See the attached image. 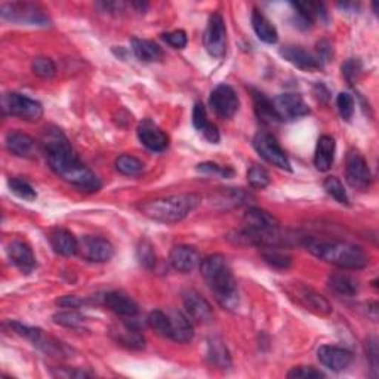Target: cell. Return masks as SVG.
I'll list each match as a JSON object with an SVG mask.
<instances>
[{
  "mask_svg": "<svg viewBox=\"0 0 379 379\" xmlns=\"http://www.w3.org/2000/svg\"><path fill=\"white\" fill-rule=\"evenodd\" d=\"M252 27L256 33L258 39L264 43L274 45L279 40V33L275 30V27L271 24V21L267 16L258 9H253L252 12Z\"/></svg>",
  "mask_w": 379,
  "mask_h": 379,
  "instance_id": "4316f807",
  "label": "cell"
},
{
  "mask_svg": "<svg viewBox=\"0 0 379 379\" xmlns=\"http://www.w3.org/2000/svg\"><path fill=\"white\" fill-rule=\"evenodd\" d=\"M2 106L6 114L26 120V122H36L43 116V106L39 101L16 92L5 94L2 98Z\"/></svg>",
  "mask_w": 379,
  "mask_h": 379,
  "instance_id": "5b68a950",
  "label": "cell"
},
{
  "mask_svg": "<svg viewBox=\"0 0 379 379\" xmlns=\"http://www.w3.org/2000/svg\"><path fill=\"white\" fill-rule=\"evenodd\" d=\"M208 358L214 366L218 369H230L231 368V357L230 353L219 338H211L208 341Z\"/></svg>",
  "mask_w": 379,
  "mask_h": 379,
  "instance_id": "f546056e",
  "label": "cell"
},
{
  "mask_svg": "<svg viewBox=\"0 0 379 379\" xmlns=\"http://www.w3.org/2000/svg\"><path fill=\"white\" fill-rule=\"evenodd\" d=\"M77 253L89 263H109L114 256V246L107 238L84 236L79 240Z\"/></svg>",
  "mask_w": 379,
  "mask_h": 379,
  "instance_id": "8fae6325",
  "label": "cell"
},
{
  "mask_svg": "<svg viewBox=\"0 0 379 379\" xmlns=\"http://www.w3.org/2000/svg\"><path fill=\"white\" fill-rule=\"evenodd\" d=\"M287 294L294 298L300 305L305 309L319 314V316H329L332 313V305L324 297L317 294L312 287H307L304 285L295 283L287 289Z\"/></svg>",
  "mask_w": 379,
  "mask_h": 379,
  "instance_id": "30bf717a",
  "label": "cell"
},
{
  "mask_svg": "<svg viewBox=\"0 0 379 379\" xmlns=\"http://www.w3.org/2000/svg\"><path fill=\"white\" fill-rule=\"evenodd\" d=\"M111 335L116 339V342H119L120 346H123L129 350H143L145 347L144 335L132 324L122 323L116 326L111 331Z\"/></svg>",
  "mask_w": 379,
  "mask_h": 379,
  "instance_id": "7402d4cb",
  "label": "cell"
},
{
  "mask_svg": "<svg viewBox=\"0 0 379 379\" xmlns=\"http://www.w3.org/2000/svg\"><path fill=\"white\" fill-rule=\"evenodd\" d=\"M170 323H172V332H170V339L180 342V344H187L193 339L194 331H193V323L190 322L187 316H184L180 312H174L169 314Z\"/></svg>",
  "mask_w": 379,
  "mask_h": 379,
  "instance_id": "83f0119b",
  "label": "cell"
},
{
  "mask_svg": "<svg viewBox=\"0 0 379 379\" xmlns=\"http://www.w3.org/2000/svg\"><path fill=\"white\" fill-rule=\"evenodd\" d=\"M116 169L122 175L126 177H138L144 172V163L129 154H122L116 159Z\"/></svg>",
  "mask_w": 379,
  "mask_h": 379,
  "instance_id": "d6a6232c",
  "label": "cell"
},
{
  "mask_svg": "<svg viewBox=\"0 0 379 379\" xmlns=\"http://www.w3.org/2000/svg\"><path fill=\"white\" fill-rule=\"evenodd\" d=\"M202 133H203V136L206 138V140H208L209 143H212V144H218L219 143V131H218V128L215 126V125H212V123H208V125H206L204 128H203V131H202Z\"/></svg>",
  "mask_w": 379,
  "mask_h": 379,
  "instance_id": "f907efd6",
  "label": "cell"
},
{
  "mask_svg": "<svg viewBox=\"0 0 379 379\" xmlns=\"http://www.w3.org/2000/svg\"><path fill=\"white\" fill-rule=\"evenodd\" d=\"M323 187L326 190V193L331 194L338 203H341V204H348L350 200H348L346 188H344L342 182L336 177L326 178L324 182H323Z\"/></svg>",
  "mask_w": 379,
  "mask_h": 379,
  "instance_id": "74e56055",
  "label": "cell"
},
{
  "mask_svg": "<svg viewBox=\"0 0 379 379\" xmlns=\"http://www.w3.org/2000/svg\"><path fill=\"white\" fill-rule=\"evenodd\" d=\"M202 203L199 194H177L165 199H156L141 204V212L158 222L177 224L192 214Z\"/></svg>",
  "mask_w": 379,
  "mask_h": 379,
  "instance_id": "277c9868",
  "label": "cell"
},
{
  "mask_svg": "<svg viewBox=\"0 0 379 379\" xmlns=\"http://www.w3.org/2000/svg\"><path fill=\"white\" fill-rule=\"evenodd\" d=\"M197 172H200V174H204V175H219V177H224L227 178L230 175H233V170L229 169V167H222L216 163H202L197 166Z\"/></svg>",
  "mask_w": 379,
  "mask_h": 379,
  "instance_id": "f6af8a7d",
  "label": "cell"
},
{
  "mask_svg": "<svg viewBox=\"0 0 379 379\" xmlns=\"http://www.w3.org/2000/svg\"><path fill=\"white\" fill-rule=\"evenodd\" d=\"M317 357L323 366L335 372H341L344 369H347L353 361L351 351L341 348V347H334V346L320 347L317 351Z\"/></svg>",
  "mask_w": 379,
  "mask_h": 379,
  "instance_id": "e0dca14e",
  "label": "cell"
},
{
  "mask_svg": "<svg viewBox=\"0 0 379 379\" xmlns=\"http://www.w3.org/2000/svg\"><path fill=\"white\" fill-rule=\"evenodd\" d=\"M346 175L348 184L358 190V192H366L372 184V174L368 166L366 159L358 150L351 148L347 154L346 160Z\"/></svg>",
  "mask_w": 379,
  "mask_h": 379,
  "instance_id": "9c48e42d",
  "label": "cell"
},
{
  "mask_svg": "<svg viewBox=\"0 0 379 379\" xmlns=\"http://www.w3.org/2000/svg\"><path fill=\"white\" fill-rule=\"evenodd\" d=\"M33 73L42 79H53L57 75L55 62L48 57H38L33 61Z\"/></svg>",
  "mask_w": 379,
  "mask_h": 379,
  "instance_id": "8d00e7d4",
  "label": "cell"
},
{
  "mask_svg": "<svg viewBox=\"0 0 379 379\" xmlns=\"http://www.w3.org/2000/svg\"><path fill=\"white\" fill-rule=\"evenodd\" d=\"M8 185L11 188V192L16 196L20 197L23 200H27V202H33L36 200L38 194L36 192H34V188L24 180H20V178H9L8 181Z\"/></svg>",
  "mask_w": 379,
  "mask_h": 379,
  "instance_id": "d590c367",
  "label": "cell"
},
{
  "mask_svg": "<svg viewBox=\"0 0 379 379\" xmlns=\"http://www.w3.org/2000/svg\"><path fill=\"white\" fill-rule=\"evenodd\" d=\"M273 109L279 122L282 120H297L309 114V109L302 97L295 94H283L271 99Z\"/></svg>",
  "mask_w": 379,
  "mask_h": 379,
  "instance_id": "7c38bea8",
  "label": "cell"
},
{
  "mask_svg": "<svg viewBox=\"0 0 379 379\" xmlns=\"http://www.w3.org/2000/svg\"><path fill=\"white\" fill-rule=\"evenodd\" d=\"M209 122H208V117H206L204 106L200 104V102H197V104L194 106V110H193V125L199 132H202L203 128Z\"/></svg>",
  "mask_w": 379,
  "mask_h": 379,
  "instance_id": "7dc6e473",
  "label": "cell"
},
{
  "mask_svg": "<svg viewBox=\"0 0 379 379\" xmlns=\"http://www.w3.org/2000/svg\"><path fill=\"white\" fill-rule=\"evenodd\" d=\"M49 242L53 249L62 256L76 255L79 251V240L65 229H55L50 231Z\"/></svg>",
  "mask_w": 379,
  "mask_h": 379,
  "instance_id": "603a6c76",
  "label": "cell"
},
{
  "mask_svg": "<svg viewBox=\"0 0 379 379\" xmlns=\"http://www.w3.org/2000/svg\"><path fill=\"white\" fill-rule=\"evenodd\" d=\"M203 279L215 294L216 301L227 309H236L238 305L237 283L226 256L215 253L200 263Z\"/></svg>",
  "mask_w": 379,
  "mask_h": 379,
  "instance_id": "7a4b0ae2",
  "label": "cell"
},
{
  "mask_svg": "<svg viewBox=\"0 0 379 379\" xmlns=\"http://www.w3.org/2000/svg\"><path fill=\"white\" fill-rule=\"evenodd\" d=\"M287 378H290V379H317V378H324V375L320 370L314 369L313 366H298L287 373Z\"/></svg>",
  "mask_w": 379,
  "mask_h": 379,
  "instance_id": "ee69618b",
  "label": "cell"
},
{
  "mask_svg": "<svg viewBox=\"0 0 379 379\" xmlns=\"http://www.w3.org/2000/svg\"><path fill=\"white\" fill-rule=\"evenodd\" d=\"M42 147L54 174L86 193H97L101 188L99 178L77 158L68 138L55 128L45 131Z\"/></svg>",
  "mask_w": 379,
  "mask_h": 379,
  "instance_id": "6da1fadb",
  "label": "cell"
},
{
  "mask_svg": "<svg viewBox=\"0 0 379 379\" xmlns=\"http://www.w3.org/2000/svg\"><path fill=\"white\" fill-rule=\"evenodd\" d=\"M136 255L141 265L145 268H153L154 264H156V253H154V248L148 240H141L140 245H138Z\"/></svg>",
  "mask_w": 379,
  "mask_h": 379,
  "instance_id": "60d3db41",
  "label": "cell"
},
{
  "mask_svg": "<svg viewBox=\"0 0 379 379\" xmlns=\"http://www.w3.org/2000/svg\"><path fill=\"white\" fill-rule=\"evenodd\" d=\"M102 304H104L110 312L125 317H133L140 312L138 304L128 295L122 294V292H109V294L102 297Z\"/></svg>",
  "mask_w": 379,
  "mask_h": 379,
  "instance_id": "ffe728a7",
  "label": "cell"
},
{
  "mask_svg": "<svg viewBox=\"0 0 379 379\" xmlns=\"http://www.w3.org/2000/svg\"><path fill=\"white\" fill-rule=\"evenodd\" d=\"M305 248L322 261L334 264L346 270H361L368 267V253L351 243L346 242H319V240H307Z\"/></svg>",
  "mask_w": 379,
  "mask_h": 379,
  "instance_id": "3957f363",
  "label": "cell"
},
{
  "mask_svg": "<svg viewBox=\"0 0 379 379\" xmlns=\"http://www.w3.org/2000/svg\"><path fill=\"white\" fill-rule=\"evenodd\" d=\"M211 107L221 119H231L238 110V97L230 84H218L211 94Z\"/></svg>",
  "mask_w": 379,
  "mask_h": 379,
  "instance_id": "5bb4252c",
  "label": "cell"
},
{
  "mask_svg": "<svg viewBox=\"0 0 379 379\" xmlns=\"http://www.w3.org/2000/svg\"><path fill=\"white\" fill-rule=\"evenodd\" d=\"M57 304L60 307H64V308H79L82 305L86 304L84 300L79 298V297H75V295H67V297H62L57 301Z\"/></svg>",
  "mask_w": 379,
  "mask_h": 379,
  "instance_id": "c3c4849f",
  "label": "cell"
},
{
  "mask_svg": "<svg viewBox=\"0 0 379 379\" xmlns=\"http://www.w3.org/2000/svg\"><path fill=\"white\" fill-rule=\"evenodd\" d=\"M335 150L336 144L332 136L323 135L319 138L314 154V166L317 167V170L327 172L332 167L335 160Z\"/></svg>",
  "mask_w": 379,
  "mask_h": 379,
  "instance_id": "d4e9b609",
  "label": "cell"
},
{
  "mask_svg": "<svg viewBox=\"0 0 379 379\" xmlns=\"http://www.w3.org/2000/svg\"><path fill=\"white\" fill-rule=\"evenodd\" d=\"M8 150L18 158H33L36 153V141L27 133L12 131L6 135Z\"/></svg>",
  "mask_w": 379,
  "mask_h": 379,
  "instance_id": "cb8c5ba5",
  "label": "cell"
},
{
  "mask_svg": "<svg viewBox=\"0 0 379 379\" xmlns=\"http://www.w3.org/2000/svg\"><path fill=\"white\" fill-rule=\"evenodd\" d=\"M366 353H368V358L370 360V363H372V368L376 370L378 369V344H376L375 338L368 341Z\"/></svg>",
  "mask_w": 379,
  "mask_h": 379,
  "instance_id": "681fc988",
  "label": "cell"
},
{
  "mask_svg": "<svg viewBox=\"0 0 379 379\" xmlns=\"http://www.w3.org/2000/svg\"><path fill=\"white\" fill-rule=\"evenodd\" d=\"M6 252L11 263L21 273L28 274L36 267V256H34L30 245L23 240H13L8 245Z\"/></svg>",
  "mask_w": 379,
  "mask_h": 379,
  "instance_id": "d6986e66",
  "label": "cell"
},
{
  "mask_svg": "<svg viewBox=\"0 0 379 379\" xmlns=\"http://www.w3.org/2000/svg\"><path fill=\"white\" fill-rule=\"evenodd\" d=\"M294 8L298 11V23L304 24V28H308L314 21H327V11L323 4L319 2H297Z\"/></svg>",
  "mask_w": 379,
  "mask_h": 379,
  "instance_id": "484cf974",
  "label": "cell"
},
{
  "mask_svg": "<svg viewBox=\"0 0 379 379\" xmlns=\"http://www.w3.org/2000/svg\"><path fill=\"white\" fill-rule=\"evenodd\" d=\"M147 322H148V324H150L151 329H153L154 332H156L158 335L170 339L172 323H170V317H169V314L160 312V309H154V312L150 313Z\"/></svg>",
  "mask_w": 379,
  "mask_h": 379,
  "instance_id": "e575fe53",
  "label": "cell"
},
{
  "mask_svg": "<svg viewBox=\"0 0 379 379\" xmlns=\"http://www.w3.org/2000/svg\"><path fill=\"white\" fill-rule=\"evenodd\" d=\"M182 302L187 312V317L199 324L211 323L214 319L212 305L206 301L197 290L187 289L182 294Z\"/></svg>",
  "mask_w": 379,
  "mask_h": 379,
  "instance_id": "4fadbf2b",
  "label": "cell"
},
{
  "mask_svg": "<svg viewBox=\"0 0 379 379\" xmlns=\"http://www.w3.org/2000/svg\"><path fill=\"white\" fill-rule=\"evenodd\" d=\"M280 55L289 61L292 65H295L304 72H317L322 68L323 62L319 60V57L308 53L301 46L295 45H286L280 49Z\"/></svg>",
  "mask_w": 379,
  "mask_h": 379,
  "instance_id": "9a60e30c",
  "label": "cell"
},
{
  "mask_svg": "<svg viewBox=\"0 0 379 379\" xmlns=\"http://www.w3.org/2000/svg\"><path fill=\"white\" fill-rule=\"evenodd\" d=\"M203 43L208 54L214 58H222L227 53V28L219 13L209 16L208 27H206Z\"/></svg>",
  "mask_w": 379,
  "mask_h": 379,
  "instance_id": "ba28073f",
  "label": "cell"
},
{
  "mask_svg": "<svg viewBox=\"0 0 379 379\" xmlns=\"http://www.w3.org/2000/svg\"><path fill=\"white\" fill-rule=\"evenodd\" d=\"M246 229L255 231H273L280 229V222L270 212L260 208H249L245 214Z\"/></svg>",
  "mask_w": 379,
  "mask_h": 379,
  "instance_id": "44dd1931",
  "label": "cell"
},
{
  "mask_svg": "<svg viewBox=\"0 0 379 379\" xmlns=\"http://www.w3.org/2000/svg\"><path fill=\"white\" fill-rule=\"evenodd\" d=\"M253 148L260 156L271 163L273 166H278L279 169L292 172V165L289 158L286 156L285 150L280 147L278 140L265 131L258 132L253 138Z\"/></svg>",
  "mask_w": 379,
  "mask_h": 379,
  "instance_id": "52a82bcc",
  "label": "cell"
},
{
  "mask_svg": "<svg viewBox=\"0 0 379 379\" xmlns=\"http://www.w3.org/2000/svg\"><path fill=\"white\" fill-rule=\"evenodd\" d=\"M336 107L341 117L350 122L354 114V98L347 92H341L336 98Z\"/></svg>",
  "mask_w": 379,
  "mask_h": 379,
  "instance_id": "7bdbcfd3",
  "label": "cell"
},
{
  "mask_svg": "<svg viewBox=\"0 0 379 379\" xmlns=\"http://www.w3.org/2000/svg\"><path fill=\"white\" fill-rule=\"evenodd\" d=\"M54 322L57 324H61L64 327H72V329H77V327L83 326L84 317L72 309V312H64V313H57L54 316Z\"/></svg>",
  "mask_w": 379,
  "mask_h": 379,
  "instance_id": "b9f144b4",
  "label": "cell"
},
{
  "mask_svg": "<svg viewBox=\"0 0 379 379\" xmlns=\"http://www.w3.org/2000/svg\"><path fill=\"white\" fill-rule=\"evenodd\" d=\"M248 182L251 184L252 188L263 190V188L270 185V174L263 166L253 165L248 170Z\"/></svg>",
  "mask_w": 379,
  "mask_h": 379,
  "instance_id": "f35d334b",
  "label": "cell"
},
{
  "mask_svg": "<svg viewBox=\"0 0 379 379\" xmlns=\"http://www.w3.org/2000/svg\"><path fill=\"white\" fill-rule=\"evenodd\" d=\"M138 138L141 144L151 151H165L169 145V136L148 119L138 126Z\"/></svg>",
  "mask_w": 379,
  "mask_h": 379,
  "instance_id": "2e32d148",
  "label": "cell"
},
{
  "mask_svg": "<svg viewBox=\"0 0 379 379\" xmlns=\"http://www.w3.org/2000/svg\"><path fill=\"white\" fill-rule=\"evenodd\" d=\"M163 40L175 49H184L187 46V34L182 30H175L163 34Z\"/></svg>",
  "mask_w": 379,
  "mask_h": 379,
  "instance_id": "bcb514c9",
  "label": "cell"
},
{
  "mask_svg": "<svg viewBox=\"0 0 379 379\" xmlns=\"http://www.w3.org/2000/svg\"><path fill=\"white\" fill-rule=\"evenodd\" d=\"M0 16H2V20L11 23H24L31 26L49 24V18L43 13V11L33 4H4L0 6Z\"/></svg>",
  "mask_w": 379,
  "mask_h": 379,
  "instance_id": "8992f818",
  "label": "cell"
},
{
  "mask_svg": "<svg viewBox=\"0 0 379 379\" xmlns=\"http://www.w3.org/2000/svg\"><path fill=\"white\" fill-rule=\"evenodd\" d=\"M361 73H363V64L358 58H350L348 61L344 62L342 65V76L350 84H354L358 82Z\"/></svg>",
  "mask_w": 379,
  "mask_h": 379,
  "instance_id": "ab89813d",
  "label": "cell"
},
{
  "mask_svg": "<svg viewBox=\"0 0 379 379\" xmlns=\"http://www.w3.org/2000/svg\"><path fill=\"white\" fill-rule=\"evenodd\" d=\"M263 249V258L267 264L275 268H287L292 264L290 255L280 246H267Z\"/></svg>",
  "mask_w": 379,
  "mask_h": 379,
  "instance_id": "836d02e7",
  "label": "cell"
},
{
  "mask_svg": "<svg viewBox=\"0 0 379 379\" xmlns=\"http://www.w3.org/2000/svg\"><path fill=\"white\" fill-rule=\"evenodd\" d=\"M169 263L177 271L190 273L200 265L202 258L196 248L188 245H180L170 251Z\"/></svg>",
  "mask_w": 379,
  "mask_h": 379,
  "instance_id": "ac0fdd59",
  "label": "cell"
},
{
  "mask_svg": "<svg viewBox=\"0 0 379 379\" xmlns=\"http://www.w3.org/2000/svg\"><path fill=\"white\" fill-rule=\"evenodd\" d=\"M329 287L341 297H354L358 292L357 282L347 274H334L329 278Z\"/></svg>",
  "mask_w": 379,
  "mask_h": 379,
  "instance_id": "4dcf8cb0",
  "label": "cell"
},
{
  "mask_svg": "<svg viewBox=\"0 0 379 379\" xmlns=\"http://www.w3.org/2000/svg\"><path fill=\"white\" fill-rule=\"evenodd\" d=\"M253 104H255L256 116L260 117V120H263L264 123L279 122L278 116H275V113H274L271 99H268L264 94L253 91Z\"/></svg>",
  "mask_w": 379,
  "mask_h": 379,
  "instance_id": "1f68e13d",
  "label": "cell"
},
{
  "mask_svg": "<svg viewBox=\"0 0 379 379\" xmlns=\"http://www.w3.org/2000/svg\"><path fill=\"white\" fill-rule=\"evenodd\" d=\"M132 50L135 57L144 62H156L163 58L162 48L151 40L132 39Z\"/></svg>",
  "mask_w": 379,
  "mask_h": 379,
  "instance_id": "f1b7e54d",
  "label": "cell"
}]
</instances>
